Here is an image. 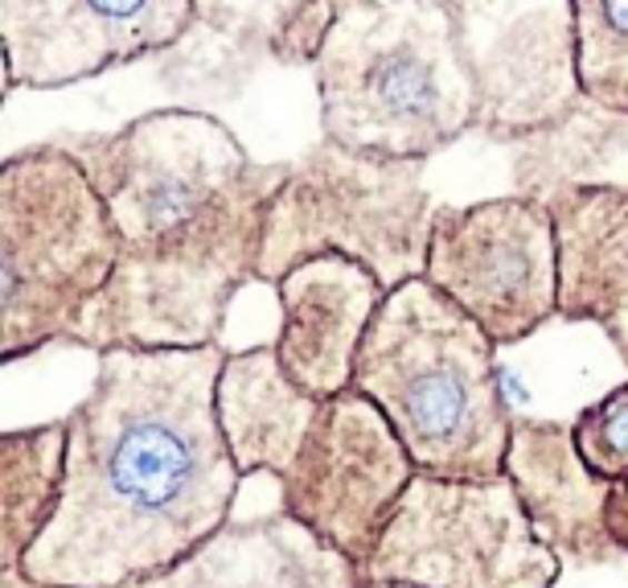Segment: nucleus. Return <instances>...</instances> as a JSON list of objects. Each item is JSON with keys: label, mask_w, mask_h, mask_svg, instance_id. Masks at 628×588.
Returning a JSON list of instances; mask_svg holds the SVG:
<instances>
[{"label": "nucleus", "mask_w": 628, "mask_h": 588, "mask_svg": "<svg viewBox=\"0 0 628 588\" xmlns=\"http://www.w3.org/2000/svg\"><path fill=\"white\" fill-rule=\"evenodd\" d=\"M227 350H108L67 416V481L21 576L38 588H123L215 539L239 498L218 425Z\"/></svg>", "instance_id": "1"}, {"label": "nucleus", "mask_w": 628, "mask_h": 588, "mask_svg": "<svg viewBox=\"0 0 628 588\" xmlns=\"http://www.w3.org/2000/svg\"><path fill=\"white\" fill-rule=\"evenodd\" d=\"M120 231V263L74 346L198 350L222 342L235 297L259 280L268 215L292 165H263L206 111L161 108L116 132L58 137Z\"/></svg>", "instance_id": "2"}, {"label": "nucleus", "mask_w": 628, "mask_h": 588, "mask_svg": "<svg viewBox=\"0 0 628 588\" xmlns=\"http://www.w3.org/2000/svg\"><path fill=\"white\" fill-rule=\"evenodd\" d=\"M321 132L341 149L428 161L481 123L456 0H337L312 54Z\"/></svg>", "instance_id": "3"}, {"label": "nucleus", "mask_w": 628, "mask_h": 588, "mask_svg": "<svg viewBox=\"0 0 628 588\" xmlns=\"http://www.w3.org/2000/svg\"><path fill=\"white\" fill-rule=\"evenodd\" d=\"M494 350V338L448 292L411 276L378 305L353 387L382 408L419 474L506 478L514 411Z\"/></svg>", "instance_id": "4"}, {"label": "nucleus", "mask_w": 628, "mask_h": 588, "mask_svg": "<svg viewBox=\"0 0 628 588\" xmlns=\"http://www.w3.org/2000/svg\"><path fill=\"white\" fill-rule=\"evenodd\" d=\"M120 263L103 193L67 144H29L0 165V358L74 342Z\"/></svg>", "instance_id": "5"}, {"label": "nucleus", "mask_w": 628, "mask_h": 588, "mask_svg": "<svg viewBox=\"0 0 628 588\" xmlns=\"http://www.w3.org/2000/svg\"><path fill=\"white\" fill-rule=\"evenodd\" d=\"M436 198L423 186V161H390L321 140L288 169L268 215L259 280L312 256H349L390 288L423 276Z\"/></svg>", "instance_id": "6"}, {"label": "nucleus", "mask_w": 628, "mask_h": 588, "mask_svg": "<svg viewBox=\"0 0 628 588\" xmlns=\"http://www.w3.org/2000/svg\"><path fill=\"white\" fill-rule=\"evenodd\" d=\"M559 551L535 531L509 478L415 474L370 564L366 588H555Z\"/></svg>", "instance_id": "7"}, {"label": "nucleus", "mask_w": 628, "mask_h": 588, "mask_svg": "<svg viewBox=\"0 0 628 588\" xmlns=\"http://www.w3.org/2000/svg\"><path fill=\"white\" fill-rule=\"evenodd\" d=\"M423 276L497 346H518L559 317V231L542 198L506 193L436 206Z\"/></svg>", "instance_id": "8"}, {"label": "nucleus", "mask_w": 628, "mask_h": 588, "mask_svg": "<svg viewBox=\"0 0 628 588\" xmlns=\"http://www.w3.org/2000/svg\"><path fill=\"white\" fill-rule=\"evenodd\" d=\"M415 474L411 452L382 408L349 387L321 399L305 445L280 478V507L366 568Z\"/></svg>", "instance_id": "9"}, {"label": "nucleus", "mask_w": 628, "mask_h": 588, "mask_svg": "<svg viewBox=\"0 0 628 588\" xmlns=\"http://www.w3.org/2000/svg\"><path fill=\"white\" fill-rule=\"evenodd\" d=\"M280 338L276 355L296 387L312 399H333L353 387L366 329L387 285L349 256H312L276 285Z\"/></svg>", "instance_id": "10"}, {"label": "nucleus", "mask_w": 628, "mask_h": 588, "mask_svg": "<svg viewBox=\"0 0 628 588\" xmlns=\"http://www.w3.org/2000/svg\"><path fill=\"white\" fill-rule=\"evenodd\" d=\"M506 478L514 481L535 531L559 551V560L579 568L620 560V548L604 522L612 481L596 478L579 457L571 425L514 416Z\"/></svg>", "instance_id": "11"}, {"label": "nucleus", "mask_w": 628, "mask_h": 588, "mask_svg": "<svg viewBox=\"0 0 628 588\" xmlns=\"http://www.w3.org/2000/svg\"><path fill=\"white\" fill-rule=\"evenodd\" d=\"M123 588H366L361 568L288 510L230 519L173 568Z\"/></svg>", "instance_id": "12"}, {"label": "nucleus", "mask_w": 628, "mask_h": 588, "mask_svg": "<svg viewBox=\"0 0 628 588\" xmlns=\"http://www.w3.org/2000/svg\"><path fill=\"white\" fill-rule=\"evenodd\" d=\"M547 206L559 231V317L600 326L628 367V181L562 186Z\"/></svg>", "instance_id": "13"}, {"label": "nucleus", "mask_w": 628, "mask_h": 588, "mask_svg": "<svg viewBox=\"0 0 628 588\" xmlns=\"http://www.w3.org/2000/svg\"><path fill=\"white\" fill-rule=\"evenodd\" d=\"M215 408L242 478L251 474L283 478L317 420L321 399H312L305 387L292 383L276 346H251V350L227 355L218 375Z\"/></svg>", "instance_id": "14"}, {"label": "nucleus", "mask_w": 628, "mask_h": 588, "mask_svg": "<svg viewBox=\"0 0 628 588\" xmlns=\"http://www.w3.org/2000/svg\"><path fill=\"white\" fill-rule=\"evenodd\" d=\"M193 33V0H70L26 87H67L132 67Z\"/></svg>", "instance_id": "15"}, {"label": "nucleus", "mask_w": 628, "mask_h": 588, "mask_svg": "<svg viewBox=\"0 0 628 588\" xmlns=\"http://www.w3.org/2000/svg\"><path fill=\"white\" fill-rule=\"evenodd\" d=\"M67 481V420L0 432V572H21Z\"/></svg>", "instance_id": "16"}, {"label": "nucleus", "mask_w": 628, "mask_h": 588, "mask_svg": "<svg viewBox=\"0 0 628 588\" xmlns=\"http://www.w3.org/2000/svg\"><path fill=\"white\" fill-rule=\"evenodd\" d=\"M329 21L333 0H193L198 33L218 38L235 54L280 58L283 67H308Z\"/></svg>", "instance_id": "17"}, {"label": "nucleus", "mask_w": 628, "mask_h": 588, "mask_svg": "<svg viewBox=\"0 0 628 588\" xmlns=\"http://www.w3.org/2000/svg\"><path fill=\"white\" fill-rule=\"evenodd\" d=\"M575 91L628 116V0H567Z\"/></svg>", "instance_id": "18"}, {"label": "nucleus", "mask_w": 628, "mask_h": 588, "mask_svg": "<svg viewBox=\"0 0 628 588\" xmlns=\"http://www.w3.org/2000/svg\"><path fill=\"white\" fill-rule=\"evenodd\" d=\"M575 449L588 469L604 481L628 478V383L612 387L604 399L571 420Z\"/></svg>", "instance_id": "19"}, {"label": "nucleus", "mask_w": 628, "mask_h": 588, "mask_svg": "<svg viewBox=\"0 0 628 588\" xmlns=\"http://www.w3.org/2000/svg\"><path fill=\"white\" fill-rule=\"evenodd\" d=\"M70 0H0V50H4V82L26 87V74L54 38Z\"/></svg>", "instance_id": "20"}, {"label": "nucleus", "mask_w": 628, "mask_h": 588, "mask_svg": "<svg viewBox=\"0 0 628 588\" xmlns=\"http://www.w3.org/2000/svg\"><path fill=\"white\" fill-rule=\"evenodd\" d=\"M604 522H608V535L616 539L620 556H628V478L612 481L608 502H604Z\"/></svg>", "instance_id": "21"}, {"label": "nucleus", "mask_w": 628, "mask_h": 588, "mask_svg": "<svg viewBox=\"0 0 628 588\" xmlns=\"http://www.w3.org/2000/svg\"><path fill=\"white\" fill-rule=\"evenodd\" d=\"M333 4H337V0H333Z\"/></svg>", "instance_id": "22"}]
</instances>
